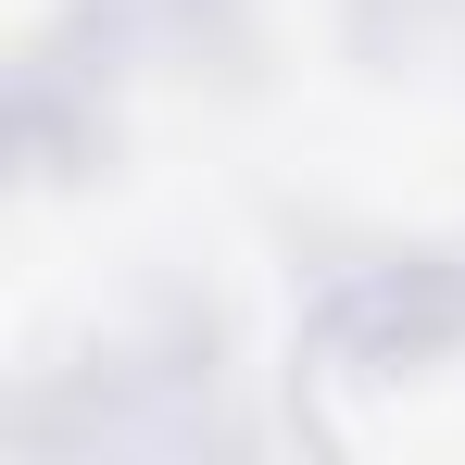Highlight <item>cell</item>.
Segmentation results:
<instances>
[{"mask_svg":"<svg viewBox=\"0 0 465 465\" xmlns=\"http://www.w3.org/2000/svg\"><path fill=\"white\" fill-rule=\"evenodd\" d=\"M290 402L327 453L465 465V277L453 264L340 277L290 340Z\"/></svg>","mask_w":465,"mask_h":465,"instance_id":"1","label":"cell"}]
</instances>
